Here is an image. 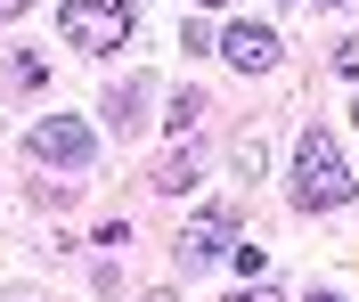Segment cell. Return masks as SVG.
Segmentation results:
<instances>
[{
  "mask_svg": "<svg viewBox=\"0 0 359 302\" xmlns=\"http://www.w3.org/2000/svg\"><path fill=\"white\" fill-rule=\"evenodd\" d=\"M25 147H33L41 163H66V172H82L98 139H90V123H82V115H41L33 131H25Z\"/></svg>",
  "mask_w": 359,
  "mask_h": 302,
  "instance_id": "3",
  "label": "cell"
},
{
  "mask_svg": "<svg viewBox=\"0 0 359 302\" xmlns=\"http://www.w3.org/2000/svg\"><path fill=\"white\" fill-rule=\"evenodd\" d=\"M204 172H196V156H188V147H172V156H163V172H156V188L163 196H180V188H196Z\"/></svg>",
  "mask_w": 359,
  "mask_h": 302,
  "instance_id": "6",
  "label": "cell"
},
{
  "mask_svg": "<svg viewBox=\"0 0 359 302\" xmlns=\"http://www.w3.org/2000/svg\"><path fill=\"white\" fill-rule=\"evenodd\" d=\"M294 205H302V212H335V205H351V163H343L335 131H318V123L294 139Z\"/></svg>",
  "mask_w": 359,
  "mask_h": 302,
  "instance_id": "1",
  "label": "cell"
},
{
  "mask_svg": "<svg viewBox=\"0 0 359 302\" xmlns=\"http://www.w3.org/2000/svg\"><path fill=\"white\" fill-rule=\"evenodd\" d=\"M57 33H66L74 49H114L131 33V0H66V8H57Z\"/></svg>",
  "mask_w": 359,
  "mask_h": 302,
  "instance_id": "2",
  "label": "cell"
},
{
  "mask_svg": "<svg viewBox=\"0 0 359 302\" xmlns=\"http://www.w3.org/2000/svg\"><path fill=\"white\" fill-rule=\"evenodd\" d=\"M311 302H343V294H311Z\"/></svg>",
  "mask_w": 359,
  "mask_h": 302,
  "instance_id": "13",
  "label": "cell"
},
{
  "mask_svg": "<svg viewBox=\"0 0 359 302\" xmlns=\"http://www.w3.org/2000/svg\"><path fill=\"white\" fill-rule=\"evenodd\" d=\"M196 8H229V0H196Z\"/></svg>",
  "mask_w": 359,
  "mask_h": 302,
  "instance_id": "11",
  "label": "cell"
},
{
  "mask_svg": "<svg viewBox=\"0 0 359 302\" xmlns=\"http://www.w3.org/2000/svg\"><path fill=\"white\" fill-rule=\"evenodd\" d=\"M25 8H33V0H0V17H25Z\"/></svg>",
  "mask_w": 359,
  "mask_h": 302,
  "instance_id": "10",
  "label": "cell"
},
{
  "mask_svg": "<svg viewBox=\"0 0 359 302\" xmlns=\"http://www.w3.org/2000/svg\"><path fill=\"white\" fill-rule=\"evenodd\" d=\"M229 229H237L229 212H204V221H188V229H180V261H212V254H229Z\"/></svg>",
  "mask_w": 359,
  "mask_h": 302,
  "instance_id": "5",
  "label": "cell"
},
{
  "mask_svg": "<svg viewBox=\"0 0 359 302\" xmlns=\"http://www.w3.org/2000/svg\"><path fill=\"white\" fill-rule=\"evenodd\" d=\"M229 302H278V294H269V286H253V294H229Z\"/></svg>",
  "mask_w": 359,
  "mask_h": 302,
  "instance_id": "9",
  "label": "cell"
},
{
  "mask_svg": "<svg viewBox=\"0 0 359 302\" xmlns=\"http://www.w3.org/2000/svg\"><path fill=\"white\" fill-rule=\"evenodd\" d=\"M335 66H343V74L359 82V41H343V49H335Z\"/></svg>",
  "mask_w": 359,
  "mask_h": 302,
  "instance_id": "8",
  "label": "cell"
},
{
  "mask_svg": "<svg viewBox=\"0 0 359 302\" xmlns=\"http://www.w3.org/2000/svg\"><path fill=\"white\" fill-rule=\"evenodd\" d=\"M212 49L237 74H269L278 66V25H229V33H212Z\"/></svg>",
  "mask_w": 359,
  "mask_h": 302,
  "instance_id": "4",
  "label": "cell"
},
{
  "mask_svg": "<svg viewBox=\"0 0 359 302\" xmlns=\"http://www.w3.org/2000/svg\"><path fill=\"white\" fill-rule=\"evenodd\" d=\"M139 302H172V294H139Z\"/></svg>",
  "mask_w": 359,
  "mask_h": 302,
  "instance_id": "12",
  "label": "cell"
},
{
  "mask_svg": "<svg viewBox=\"0 0 359 302\" xmlns=\"http://www.w3.org/2000/svg\"><path fill=\"white\" fill-rule=\"evenodd\" d=\"M196 115H204V98H196V90H180V98H172V115H163V123H172V139H180Z\"/></svg>",
  "mask_w": 359,
  "mask_h": 302,
  "instance_id": "7",
  "label": "cell"
}]
</instances>
